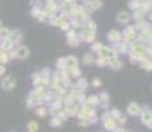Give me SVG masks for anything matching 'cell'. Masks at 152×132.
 Returning <instances> with one entry per match:
<instances>
[{"label": "cell", "mask_w": 152, "mask_h": 132, "mask_svg": "<svg viewBox=\"0 0 152 132\" xmlns=\"http://www.w3.org/2000/svg\"><path fill=\"white\" fill-rule=\"evenodd\" d=\"M142 122L145 126H148L150 128H152V112L150 110V107H144L142 111Z\"/></svg>", "instance_id": "obj_1"}, {"label": "cell", "mask_w": 152, "mask_h": 132, "mask_svg": "<svg viewBox=\"0 0 152 132\" xmlns=\"http://www.w3.org/2000/svg\"><path fill=\"white\" fill-rule=\"evenodd\" d=\"M15 86H16V81H15V78H13V75H8L1 82V87L4 90H7V91H12V90L15 89Z\"/></svg>", "instance_id": "obj_2"}, {"label": "cell", "mask_w": 152, "mask_h": 132, "mask_svg": "<svg viewBox=\"0 0 152 132\" xmlns=\"http://www.w3.org/2000/svg\"><path fill=\"white\" fill-rule=\"evenodd\" d=\"M16 53V57L20 58V60H24V58H27L28 56H29V49H28L27 46H20L17 50H15Z\"/></svg>", "instance_id": "obj_3"}, {"label": "cell", "mask_w": 152, "mask_h": 132, "mask_svg": "<svg viewBox=\"0 0 152 132\" xmlns=\"http://www.w3.org/2000/svg\"><path fill=\"white\" fill-rule=\"evenodd\" d=\"M107 38H109V41H111V43H117V41H120V38H122V33L118 32V30H111V32L109 33Z\"/></svg>", "instance_id": "obj_4"}, {"label": "cell", "mask_w": 152, "mask_h": 132, "mask_svg": "<svg viewBox=\"0 0 152 132\" xmlns=\"http://www.w3.org/2000/svg\"><path fill=\"white\" fill-rule=\"evenodd\" d=\"M152 38V36L150 35V32H148V29H144V30H140L139 35H138V40L139 41H143V43H145V41H150Z\"/></svg>", "instance_id": "obj_5"}, {"label": "cell", "mask_w": 152, "mask_h": 132, "mask_svg": "<svg viewBox=\"0 0 152 132\" xmlns=\"http://www.w3.org/2000/svg\"><path fill=\"white\" fill-rule=\"evenodd\" d=\"M127 111H128V114L130 115H139L140 114V107H139V105L138 103H130L128 105V107H127Z\"/></svg>", "instance_id": "obj_6"}, {"label": "cell", "mask_w": 152, "mask_h": 132, "mask_svg": "<svg viewBox=\"0 0 152 132\" xmlns=\"http://www.w3.org/2000/svg\"><path fill=\"white\" fill-rule=\"evenodd\" d=\"M130 20H131V16L126 12H120L119 15L117 16V21L119 22V24H127Z\"/></svg>", "instance_id": "obj_7"}, {"label": "cell", "mask_w": 152, "mask_h": 132, "mask_svg": "<svg viewBox=\"0 0 152 132\" xmlns=\"http://www.w3.org/2000/svg\"><path fill=\"white\" fill-rule=\"evenodd\" d=\"M112 49H114L117 53H126L127 52V45L124 43L117 41V43H114V48H112Z\"/></svg>", "instance_id": "obj_8"}, {"label": "cell", "mask_w": 152, "mask_h": 132, "mask_svg": "<svg viewBox=\"0 0 152 132\" xmlns=\"http://www.w3.org/2000/svg\"><path fill=\"white\" fill-rule=\"evenodd\" d=\"M103 126H105V128L106 130H109V131H112V130H115V119H112L111 116L107 118V119H105L103 120Z\"/></svg>", "instance_id": "obj_9"}, {"label": "cell", "mask_w": 152, "mask_h": 132, "mask_svg": "<svg viewBox=\"0 0 152 132\" xmlns=\"http://www.w3.org/2000/svg\"><path fill=\"white\" fill-rule=\"evenodd\" d=\"M82 40L86 41V43H93L95 40V32H90V30H86L85 33H82Z\"/></svg>", "instance_id": "obj_10"}, {"label": "cell", "mask_w": 152, "mask_h": 132, "mask_svg": "<svg viewBox=\"0 0 152 132\" xmlns=\"http://www.w3.org/2000/svg\"><path fill=\"white\" fill-rule=\"evenodd\" d=\"M13 46V43L9 40V38H5V40H3V43L0 44V48H1L3 52H9L11 49H12Z\"/></svg>", "instance_id": "obj_11"}, {"label": "cell", "mask_w": 152, "mask_h": 132, "mask_svg": "<svg viewBox=\"0 0 152 132\" xmlns=\"http://www.w3.org/2000/svg\"><path fill=\"white\" fill-rule=\"evenodd\" d=\"M21 37H22V35H21L20 30H15V32H11L9 33V37H8V38H9V40L15 44V43H19V41L21 40Z\"/></svg>", "instance_id": "obj_12"}, {"label": "cell", "mask_w": 152, "mask_h": 132, "mask_svg": "<svg viewBox=\"0 0 152 132\" xmlns=\"http://www.w3.org/2000/svg\"><path fill=\"white\" fill-rule=\"evenodd\" d=\"M83 27H85V29L86 30H90V32H95V29H97V25H95V22L94 21H91V20H85V22H83Z\"/></svg>", "instance_id": "obj_13"}, {"label": "cell", "mask_w": 152, "mask_h": 132, "mask_svg": "<svg viewBox=\"0 0 152 132\" xmlns=\"http://www.w3.org/2000/svg\"><path fill=\"white\" fill-rule=\"evenodd\" d=\"M65 62H66V67L69 66V69H70V67H75V66H77V60H75L74 56H70V57L65 58Z\"/></svg>", "instance_id": "obj_14"}, {"label": "cell", "mask_w": 152, "mask_h": 132, "mask_svg": "<svg viewBox=\"0 0 152 132\" xmlns=\"http://www.w3.org/2000/svg\"><path fill=\"white\" fill-rule=\"evenodd\" d=\"M140 4H142V1L140 0H130V3H128V7L131 8V9L136 11L140 8Z\"/></svg>", "instance_id": "obj_15"}, {"label": "cell", "mask_w": 152, "mask_h": 132, "mask_svg": "<svg viewBox=\"0 0 152 132\" xmlns=\"http://www.w3.org/2000/svg\"><path fill=\"white\" fill-rule=\"evenodd\" d=\"M11 30L7 28H0V40H5V38L9 37Z\"/></svg>", "instance_id": "obj_16"}, {"label": "cell", "mask_w": 152, "mask_h": 132, "mask_svg": "<svg viewBox=\"0 0 152 132\" xmlns=\"http://www.w3.org/2000/svg\"><path fill=\"white\" fill-rule=\"evenodd\" d=\"M98 99H99V98L95 97V95H94V97H90L89 99H87V106H98L101 103Z\"/></svg>", "instance_id": "obj_17"}, {"label": "cell", "mask_w": 152, "mask_h": 132, "mask_svg": "<svg viewBox=\"0 0 152 132\" xmlns=\"http://www.w3.org/2000/svg\"><path fill=\"white\" fill-rule=\"evenodd\" d=\"M27 128H28V132H36L38 130V124L36 122H29L27 126Z\"/></svg>", "instance_id": "obj_18"}, {"label": "cell", "mask_w": 152, "mask_h": 132, "mask_svg": "<svg viewBox=\"0 0 152 132\" xmlns=\"http://www.w3.org/2000/svg\"><path fill=\"white\" fill-rule=\"evenodd\" d=\"M95 62H97V65H98V66H106V65H109V60H107V57H98Z\"/></svg>", "instance_id": "obj_19"}, {"label": "cell", "mask_w": 152, "mask_h": 132, "mask_svg": "<svg viewBox=\"0 0 152 132\" xmlns=\"http://www.w3.org/2000/svg\"><path fill=\"white\" fill-rule=\"evenodd\" d=\"M11 60L9 54H8V52H0V62H8V61Z\"/></svg>", "instance_id": "obj_20"}, {"label": "cell", "mask_w": 152, "mask_h": 132, "mask_svg": "<svg viewBox=\"0 0 152 132\" xmlns=\"http://www.w3.org/2000/svg\"><path fill=\"white\" fill-rule=\"evenodd\" d=\"M136 28L139 30H144V29H148L150 28V25L148 24H145L143 20H138V22H136Z\"/></svg>", "instance_id": "obj_21"}, {"label": "cell", "mask_w": 152, "mask_h": 132, "mask_svg": "<svg viewBox=\"0 0 152 132\" xmlns=\"http://www.w3.org/2000/svg\"><path fill=\"white\" fill-rule=\"evenodd\" d=\"M82 62L85 63V65H91V63L94 62V58H93L91 54H85V57H83Z\"/></svg>", "instance_id": "obj_22"}, {"label": "cell", "mask_w": 152, "mask_h": 132, "mask_svg": "<svg viewBox=\"0 0 152 132\" xmlns=\"http://www.w3.org/2000/svg\"><path fill=\"white\" fill-rule=\"evenodd\" d=\"M57 67L60 70H62V71H65V69H67V67H66V62H65V58H60V60L57 61Z\"/></svg>", "instance_id": "obj_23"}, {"label": "cell", "mask_w": 152, "mask_h": 132, "mask_svg": "<svg viewBox=\"0 0 152 132\" xmlns=\"http://www.w3.org/2000/svg\"><path fill=\"white\" fill-rule=\"evenodd\" d=\"M140 66L144 67L145 70H152V61L151 60H145V61H142Z\"/></svg>", "instance_id": "obj_24"}, {"label": "cell", "mask_w": 152, "mask_h": 132, "mask_svg": "<svg viewBox=\"0 0 152 132\" xmlns=\"http://www.w3.org/2000/svg\"><path fill=\"white\" fill-rule=\"evenodd\" d=\"M143 16H144V12H143V11L139 8V9L135 11V13H134V16H132V17H134L135 20H142Z\"/></svg>", "instance_id": "obj_25"}, {"label": "cell", "mask_w": 152, "mask_h": 132, "mask_svg": "<svg viewBox=\"0 0 152 132\" xmlns=\"http://www.w3.org/2000/svg\"><path fill=\"white\" fill-rule=\"evenodd\" d=\"M62 124V119H61V118H53L52 119V122H50V126H52V127H58V126H61Z\"/></svg>", "instance_id": "obj_26"}, {"label": "cell", "mask_w": 152, "mask_h": 132, "mask_svg": "<svg viewBox=\"0 0 152 132\" xmlns=\"http://www.w3.org/2000/svg\"><path fill=\"white\" fill-rule=\"evenodd\" d=\"M77 87L80 89L81 91H83V90L87 87V82L85 79H80V81H78V83H77Z\"/></svg>", "instance_id": "obj_27"}, {"label": "cell", "mask_w": 152, "mask_h": 132, "mask_svg": "<svg viewBox=\"0 0 152 132\" xmlns=\"http://www.w3.org/2000/svg\"><path fill=\"white\" fill-rule=\"evenodd\" d=\"M109 48L107 46H102L101 48V50L98 53H99V57H107V54H109Z\"/></svg>", "instance_id": "obj_28"}, {"label": "cell", "mask_w": 152, "mask_h": 132, "mask_svg": "<svg viewBox=\"0 0 152 132\" xmlns=\"http://www.w3.org/2000/svg\"><path fill=\"white\" fill-rule=\"evenodd\" d=\"M67 44L72 45V46H77L78 44H80V40H78V37H72V38H67Z\"/></svg>", "instance_id": "obj_29"}, {"label": "cell", "mask_w": 152, "mask_h": 132, "mask_svg": "<svg viewBox=\"0 0 152 132\" xmlns=\"http://www.w3.org/2000/svg\"><path fill=\"white\" fill-rule=\"evenodd\" d=\"M90 4H91L93 9H97V8L102 7V1H101V0H91V1H90Z\"/></svg>", "instance_id": "obj_30"}, {"label": "cell", "mask_w": 152, "mask_h": 132, "mask_svg": "<svg viewBox=\"0 0 152 132\" xmlns=\"http://www.w3.org/2000/svg\"><path fill=\"white\" fill-rule=\"evenodd\" d=\"M46 110H45L44 107H38V108H36V114L38 115V116H45L46 115Z\"/></svg>", "instance_id": "obj_31"}, {"label": "cell", "mask_w": 152, "mask_h": 132, "mask_svg": "<svg viewBox=\"0 0 152 132\" xmlns=\"http://www.w3.org/2000/svg\"><path fill=\"white\" fill-rule=\"evenodd\" d=\"M98 98H99L101 100H103V102H106V103H107V102H109V99H110V97H109L107 92H102V94H101Z\"/></svg>", "instance_id": "obj_32"}, {"label": "cell", "mask_w": 152, "mask_h": 132, "mask_svg": "<svg viewBox=\"0 0 152 132\" xmlns=\"http://www.w3.org/2000/svg\"><path fill=\"white\" fill-rule=\"evenodd\" d=\"M110 116H111L112 119H118V118L120 116V114L118 112V110H112L111 112H110Z\"/></svg>", "instance_id": "obj_33"}, {"label": "cell", "mask_w": 152, "mask_h": 132, "mask_svg": "<svg viewBox=\"0 0 152 132\" xmlns=\"http://www.w3.org/2000/svg\"><path fill=\"white\" fill-rule=\"evenodd\" d=\"M101 48H102V44L101 43H95L94 45H93V50H94V52H99Z\"/></svg>", "instance_id": "obj_34"}, {"label": "cell", "mask_w": 152, "mask_h": 132, "mask_svg": "<svg viewBox=\"0 0 152 132\" xmlns=\"http://www.w3.org/2000/svg\"><path fill=\"white\" fill-rule=\"evenodd\" d=\"M118 123L124 124V123H126V116H119V118H118Z\"/></svg>", "instance_id": "obj_35"}, {"label": "cell", "mask_w": 152, "mask_h": 132, "mask_svg": "<svg viewBox=\"0 0 152 132\" xmlns=\"http://www.w3.org/2000/svg\"><path fill=\"white\" fill-rule=\"evenodd\" d=\"M101 83H102V82H101V81L97 78V79H94V82H93V85H94L95 87H98V86H101Z\"/></svg>", "instance_id": "obj_36"}, {"label": "cell", "mask_w": 152, "mask_h": 132, "mask_svg": "<svg viewBox=\"0 0 152 132\" xmlns=\"http://www.w3.org/2000/svg\"><path fill=\"white\" fill-rule=\"evenodd\" d=\"M4 71H5L4 66H3V65H0V75H1V74H4Z\"/></svg>", "instance_id": "obj_37"}, {"label": "cell", "mask_w": 152, "mask_h": 132, "mask_svg": "<svg viewBox=\"0 0 152 132\" xmlns=\"http://www.w3.org/2000/svg\"><path fill=\"white\" fill-rule=\"evenodd\" d=\"M148 32H150V35L152 36V27H150V28H148Z\"/></svg>", "instance_id": "obj_38"}, {"label": "cell", "mask_w": 152, "mask_h": 132, "mask_svg": "<svg viewBox=\"0 0 152 132\" xmlns=\"http://www.w3.org/2000/svg\"><path fill=\"white\" fill-rule=\"evenodd\" d=\"M150 19H151V20H152V15H151V16H150Z\"/></svg>", "instance_id": "obj_39"}, {"label": "cell", "mask_w": 152, "mask_h": 132, "mask_svg": "<svg viewBox=\"0 0 152 132\" xmlns=\"http://www.w3.org/2000/svg\"><path fill=\"white\" fill-rule=\"evenodd\" d=\"M0 28H1V22H0Z\"/></svg>", "instance_id": "obj_40"}]
</instances>
